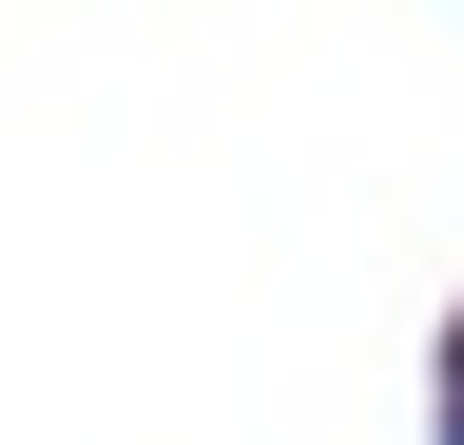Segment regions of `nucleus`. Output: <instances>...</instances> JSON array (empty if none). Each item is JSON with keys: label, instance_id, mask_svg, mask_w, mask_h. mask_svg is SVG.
Returning <instances> with one entry per match:
<instances>
[{"label": "nucleus", "instance_id": "obj_1", "mask_svg": "<svg viewBox=\"0 0 464 445\" xmlns=\"http://www.w3.org/2000/svg\"><path fill=\"white\" fill-rule=\"evenodd\" d=\"M445 407H464V368H445Z\"/></svg>", "mask_w": 464, "mask_h": 445}]
</instances>
